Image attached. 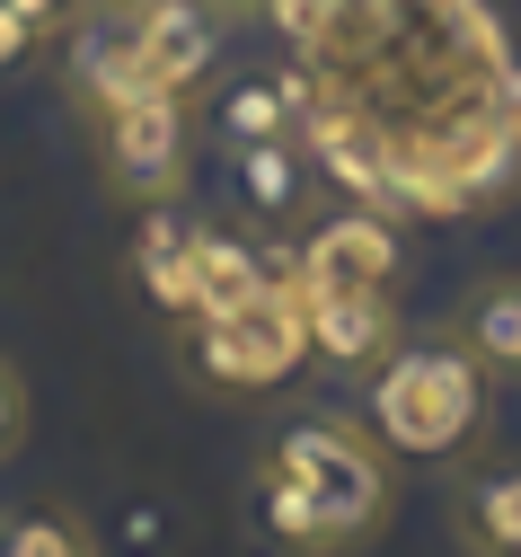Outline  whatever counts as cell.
<instances>
[{"label":"cell","instance_id":"cell-15","mask_svg":"<svg viewBox=\"0 0 521 557\" xmlns=\"http://www.w3.org/2000/svg\"><path fill=\"white\" fill-rule=\"evenodd\" d=\"M239 195L257 203L265 222H291V213H301V195H310L301 151H291V143H248L239 151Z\"/></svg>","mask_w":521,"mask_h":557},{"label":"cell","instance_id":"cell-20","mask_svg":"<svg viewBox=\"0 0 521 557\" xmlns=\"http://www.w3.org/2000/svg\"><path fill=\"white\" fill-rule=\"evenodd\" d=\"M10 10H18V18H27L36 36H45V27H62L71 10H80V0H10Z\"/></svg>","mask_w":521,"mask_h":557},{"label":"cell","instance_id":"cell-3","mask_svg":"<svg viewBox=\"0 0 521 557\" xmlns=\"http://www.w3.org/2000/svg\"><path fill=\"white\" fill-rule=\"evenodd\" d=\"M362 425L389 460H460L486 434V363L460 336H407L362 372Z\"/></svg>","mask_w":521,"mask_h":557},{"label":"cell","instance_id":"cell-16","mask_svg":"<svg viewBox=\"0 0 521 557\" xmlns=\"http://www.w3.org/2000/svg\"><path fill=\"white\" fill-rule=\"evenodd\" d=\"M0 557H98V540L80 513L36 505V513H0Z\"/></svg>","mask_w":521,"mask_h":557},{"label":"cell","instance_id":"cell-23","mask_svg":"<svg viewBox=\"0 0 521 557\" xmlns=\"http://www.w3.org/2000/svg\"><path fill=\"white\" fill-rule=\"evenodd\" d=\"M141 10H151V0H141Z\"/></svg>","mask_w":521,"mask_h":557},{"label":"cell","instance_id":"cell-4","mask_svg":"<svg viewBox=\"0 0 521 557\" xmlns=\"http://www.w3.org/2000/svg\"><path fill=\"white\" fill-rule=\"evenodd\" d=\"M177 355H186V372H195L203 389H221V398H265V389H283L291 372L310 363L301 284H291V274H274L257 301L186 319V345H177Z\"/></svg>","mask_w":521,"mask_h":557},{"label":"cell","instance_id":"cell-18","mask_svg":"<svg viewBox=\"0 0 521 557\" xmlns=\"http://www.w3.org/2000/svg\"><path fill=\"white\" fill-rule=\"evenodd\" d=\"M336 10H353V0H274V27H283V36H310V27H327Z\"/></svg>","mask_w":521,"mask_h":557},{"label":"cell","instance_id":"cell-21","mask_svg":"<svg viewBox=\"0 0 521 557\" xmlns=\"http://www.w3.org/2000/svg\"><path fill=\"white\" fill-rule=\"evenodd\" d=\"M512 160H521V107H512Z\"/></svg>","mask_w":521,"mask_h":557},{"label":"cell","instance_id":"cell-6","mask_svg":"<svg viewBox=\"0 0 521 557\" xmlns=\"http://www.w3.org/2000/svg\"><path fill=\"white\" fill-rule=\"evenodd\" d=\"M62 27H71V53H62L71 98L89 115L124 107L141 89V0H89V10H71Z\"/></svg>","mask_w":521,"mask_h":557},{"label":"cell","instance_id":"cell-5","mask_svg":"<svg viewBox=\"0 0 521 557\" xmlns=\"http://www.w3.org/2000/svg\"><path fill=\"white\" fill-rule=\"evenodd\" d=\"M98 151L115 195L133 203H169L186 186V98L177 89H133L124 107L98 115Z\"/></svg>","mask_w":521,"mask_h":557},{"label":"cell","instance_id":"cell-10","mask_svg":"<svg viewBox=\"0 0 521 557\" xmlns=\"http://www.w3.org/2000/svg\"><path fill=\"white\" fill-rule=\"evenodd\" d=\"M274 274H283V265H274L265 248H248L239 231H195V319H203V310H239V301H257Z\"/></svg>","mask_w":521,"mask_h":557},{"label":"cell","instance_id":"cell-9","mask_svg":"<svg viewBox=\"0 0 521 557\" xmlns=\"http://www.w3.org/2000/svg\"><path fill=\"white\" fill-rule=\"evenodd\" d=\"M212 45H221V27H212V10L203 0H151L141 10V89H195V72L212 62Z\"/></svg>","mask_w":521,"mask_h":557},{"label":"cell","instance_id":"cell-14","mask_svg":"<svg viewBox=\"0 0 521 557\" xmlns=\"http://www.w3.org/2000/svg\"><path fill=\"white\" fill-rule=\"evenodd\" d=\"M460 345L486 363V372H521V274L504 284H477L469 310H460Z\"/></svg>","mask_w":521,"mask_h":557},{"label":"cell","instance_id":"cell-13","mask_svg":"<svg viewBox=\"0 0 521 557\" xmlns=\"http://www.w3.org/2000/svg\"><path fill=\"white\" fill-rule=\"evenodd\" d=\"M291 115H301V81H239V89H221L212 124H221V143L248 151V143H283Z\"/></svg>","mask_w":521,"mask_h":557},{"label":"cell","instance_id":"cell-19","mask_svg":"<svg viewBox=\"0 0 521 557\" xmlns=\"http://www.w3.org/2000/svg\"><path fill=\"white\" fill-rule=\"evenodd\" d=\"M27 45H36V27L10 10V0H0V72H18V62H27Z\"/></svg>","mask_w":521,"mask_h":557},{"label":"cell","instance_id":"cell-11","mask_svg":"<svg viewBox=\"0 0 521 557\" xmlns=\"http://www.w3.org/2000/svg\"><path fill=\"white\" fill-rule=\"evenodd\" d=\"M133 274H141V293H151L169 319H195V231L177 213H151L133 231Z\"/></svg>","mask_w":521,"mask_h":557},{"label":"cell","instance_id":"cell-22","mask_svg":"<svg viewBox=\"0 0 521 557\" xmlns=\"http://www.w3.org/2000/svg\"><path fill=\"white\" fill-rule=\"evenodd\" d=\"M231 10H274V0H231Z\"/></svg>","mask_w":521,"mask_h":557},{"label":"cell","instance_id":"cell-12","mask_svg":"<svg viewBox=\"0 0 521 557\" xmlns=\"http://www.w3.org/2000/svg\"><path fill=\"white\" fill-rule=\"evenodd\" d=\"M451 513L469 557H521V469H477Z\"/></svg>","mask_w":521,"mask_h":557},{"label":"cell","instance_id":"cell-17","mask_svg":"<svg viewBox=\"0 0 521 557\" xmlns=\"http://www.w3.org/2000/svg\"><path fill=\"white\" fill-rule=\"evenodd\" d=\"M27 443V381H18V363L0 355V460H10Z\"/></svg>","mask_w":521,"mask_h":557},{"label":"cell","instance_id":"cell-2","mask_svg":"<svg viewBox=\"0 0 521 557\" xmlns=\"http://www.w3.org/2000/svg\"><path fill=\"white\" fill-rule=\"evenodd\" d=\"M389 513V451L345 416H291L257 460V522L283 557H336Z\"/></svg>","mask_w":521,"mask_h":557},{"label":"cell","instance_id":"cell-7","mask_svg":"<svg viewBox=\"0 0 521 557\" xmlns=\"http://www.w3.org/2000/svg\"><path fill=\"white\" fill-rule=\"evenodd\" d=\"M398 231L381 213H336L327 231H310V248L291 257V284H336V293H389L398 284Z\"/></svg>","mask_w":521,"mask_h":557},{"label":"cell","instance_id":"cell-8","mask_svg":"<svg viewBox=\"0 0 521 557\" xmlns=\"http://www.w3.org/2000/svg\"><path fill=\"white\" fill-rule=\"evenodd\" d=\"M310 310V355H327L336 372H371L398 345V310L389 293H336V284H301Z\"/></svg>","mask_w":521,"mask_h":557},{"label":"cell","instance_id":"cell-1","mask_svg":"<svg viewBox=\"0 0 521 557\" xmlns=\"http://www.w3.org/2000/svg\"><path fill=\"white\" fill-rule=\"evenodd\" d=\"M301 45L319 81L301 107L353 124L398 203L451 213L512 169L521 81L477 0H353Z\"/></svg>","mask_w":521,"mask_h":557}]
</instances>
